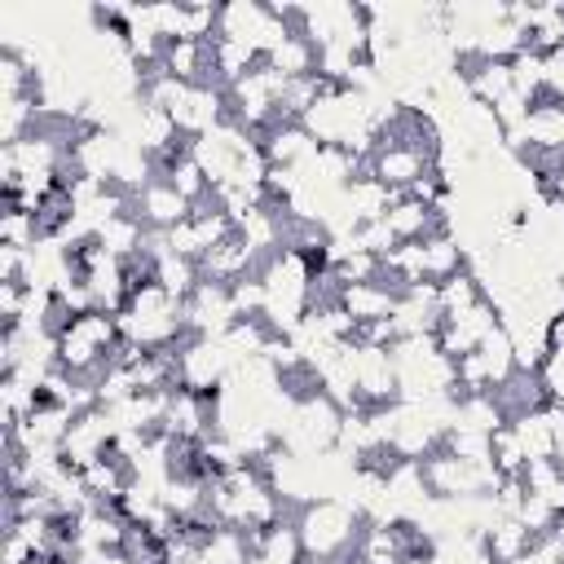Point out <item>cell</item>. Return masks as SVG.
<instances>
[{
  "instance_id": "obj_16",
  "label": "cell",
  "mask_w": 564,
  "mask_h": 564,
  "mask_svg": "<svg viewBox=\"0 0 564 564\" xmlns=\"http://www.w3.org/2000/svg\"><path fill=\"white\" fill-rule=\"evenodd\" d=\"M538 383H542L546 405L564 410V348H555V352L542 357V366H538Z\"/></svg>"
},
{
  "instance_id": "obj_2",
  "label": "cell",
  "mask_w": 564,
  "mask_h": 564,
  "mask_svg": "<svg viewBox=\"0 0 564 564\" xmlns=\"http://www.w3.org/2000/svg\"><path fill=\"white\" fill-rule=\"evenodd\" d=\"M366 511L344 498H313L295 511V533L304 546V564H352L361 533H366Z\"/></svg>"
},
{
  "instance_id": "obj_17",
  "label": "cell",
  "mask_w": 564,
  "mask_h": 564,
  "mask_svg": "<svg viewBox=\"0 0 564 564\" xmlns=\"http://www.w3.org/2000/svg\"><path fill=\"white\" fill-rule=\"evenodd\" d=\"M542 339H546V352H555V348H564V304L546 317V326H542Z\"/></svg>"
},
{
  "instance_id": "obj_1",
  "label": "cell",
  "mask_w": 564,
  "mask_h": 564,
  "mask_svg": "<svg viewBox=\"0 0 564 564\" xmlns=\"http://www.w3.org/2000/svg\"><path fill=\"white\" fill-rule=\"evenodd\" d=\"M119 348H123V330H119V317L106 313V308L75 313V317H66L53 330V361H57V370H66L70 379L93 383V388L115 366Z\"/></svg>"
},
{
  "instance_id": "obj_6",
  "label": "cell",
  "mask_w": 564,
  "mask_h": 564,
  "mask_svg": "<svg viewBox=\"0 0 564 564\" xmlns=\"http://www.w3.org/2000/svg\"><path fill=\"white\" fill-rule=\"evenodd\" d=\"M291 31L295 26L286 22V9L256 4V0H247V4H220V22H216V35L247 44L256 57H269Z\"/></svg>"
},
{
  "instance_id": "obj_9",
  "label": "cell",
  "mask_w": 564,
  "mask_h": 564,
  "mask_svg": "<svg viewBox=\"0 0 564 564\" xmlns=\"http://www.w3.org/2000/svg\"><path fill=\"white\" fill-rule=\"evenodd\" d=\"M185 322H189V335L220 339V335L238 322L229 286H220V282H198V291L185 300Z\"/></svg>"
},
{
  "instance_id": "obj_18",
  "label": "cell",
  "mask_w": 564,
  "mask_h": 564,
  "mask_svg": "<svg viewBox=\"0 0 564 564\" xmlns=\"http://www.w3.org/2000/svg\"><path fill=\"white\" fill-rule=\"evenodd\" d=\"M352 564H357V560H352Z\"/></svg>"
},
{
  "instance_id": "obj_15",
  "label": "cell",
  "mask_w": 564,
  "mask_h": 564,
  "mask_svg": "<svg viewBox=\"0 0 564 564\" xmlns=\"http://www.w3.org/2000/svg\"><path fill=\"white\" fill-rule=\"evenodd\" d=\"M489 458H494L498 476H520V471H524V449H520L511 423H502V427L494 432V441H489Z\"/></svg>"
},
{
  "instance_id": "obj_10",
  "label": "cell",
  "mask_w": 564,
  "mask_h": 564,
  "mask_svg": "<svg viewBox=\"0 0 564 564\" xmlns=\"http://www.w3.org/2000/svg\"><path fill=\"white\" fill-rule=\"evenodd\" d=\"M256 141H260L269 167H304V163L313 159V150H317V141L308 137V128L295 123V119H278V123L264 128Z\"/></svg>"
},
{
  "instance_id": "obj_11",
  "label": "cell",
  "mask_w": 564,
  "mask_h": 564,
  "mask_svg": "<svg viewBox=\"0 0 564 564\" xmlns=\"http://www.w3.org/2000/svg\"><path fill=\"white\" fill-rule=\"evenodd\" d=\"M401 304V291L392 282H348L339 286V308L361 326V322H383Z\"/></svg>"
},
{
  "instance_id": "obj_12",
  "label": "cell",
  "mask_w": 564,
  "mask_h": 564,
  "mask_svg": "<svg viewBox=\"0 0 564 564\" xmlns=\"http://www.w3.org/2000/svg\"><path fill=\"white\" fill-rule=\"evenodd\" d=\"M533 542H538V538H533L516 516H494V524L480 533V546H485L489 564H516V560L529 555Z\"/></svg>"
},
{
  "instance_id": "obj_7",
  "label": "cell",
  "mask_w": 564,
  "mask_h": 564,
  "mask_svg": "<svg viewBox=\"0 0 564 564\" xmlns=\"http://www.w3.org/2000/svg\"><path fill=\"white\" fill-rule=\"evenodd\" d=\"M498 326H502V313H498V304L485 295V300H476V304H467V308H458V313H441L432 339H436V348H441L445 357L458 361V357L476 352Z\"/></svg>"
},
{
  "instance_id": "obj_14",
  "label": "cell",
  "mask_w": 564,
  "mask_h": 564,
  "mask_svg": "<svg viewBox=\"0 0 564 564\" xmlns=\"http://www.w3.org/2000/svg\"><path fill=\"white\" fill-rule=\"evenodd\" d=\"M44 238H40V220L31 212H18V207H4L0 212V247H13V251H35Z\"/></svg>"
},
{
  "instance_id": "obj_8",
  "label": "cell",
  "mask_w": 564,
  "mask_h": 564,
  "mask_svg": "<svg viewBox=\"0 0 564 564\" xmlns=\"http://www.w3.org/2000/svg\"><path fill=\"white\" fill-rule=\"evenodd\" d=\"M132 212L141 216V225H145L150 234H172V229L194 212V203H189L185 194H176L163 176H150V181L132 194Z\"/></svg>"
},
{
  "instance_id": "obj_4",
  "label": "cell",
  "mask_w": 564,
  "mask_h": 564,
  "mask_svg": "<svg viewBox=\"0 0 564 564\" xmlns=\"http://www.w3.org/2000/svg\"><path fill=\"white\" fill-rule=\"evenodd\" d=\"M423 485L436 502H476V498H494V489L502 485L494 463H476V458H458L445 445L432 449L423 463Z\"/></svg>"
},
{
  "instance_id": "obj_3",
  "label": "cell",
  "mask_w": 564,
  "mask_h": 564,
  "mask_svg": "<svg viewBox=\"0 0 564 564\" xmlns=\"http://www.w3.org/2000/svg\"><path fill=\"white\" fill-rule=\"evenodd\" d=\"M115 317H119L123 344L145 348V352H172V348H181L189 339L185 300H176L163 282H141Z\"/></svg>"
},
{
  "instance_id": "obj_5",
  "label": "cell",
  "mask_w": 564,
  "mask_h": 564,
  "mask_svg": "<svg viewBox=\"0 0 564 564\" xmlns=\"http://www.w3.org/2000/svg\"><path fill=\"white\" fill-rule=\"evenodd\" d=\"M282 93H286V75L273 70L269 62L251 66L238 84L225 88V106H229V119L242 123L247 132H264L282 119Z\"/></svg>"
},
{
  "instance_id": "obj_13",
  "label": "cell",
  "mask_w": 564,
  "mask_h": 564,
  "mask_svg": "<svg viewBox=\"0 0 564 564\" xmlns=\"http://www.w3.org/2000/svg\"><path fill=\"white\" fill-rule=\"evenodd\" d=\"M264 62H269L273 70H282L286 79H300V75H313V70H317V48H313V40H308L304 31H291Z\"/></svg>"
}]
</instances>
